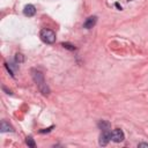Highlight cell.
I'll return each mask as SVG.
<instances>
[{
    "label": "cell",
    "mask_w": 148,
    "mask_h": 148,
    "mask_svg": "<svg viewBox=\"0 0 148 148\" xmlns=\"http://www.w3.org/2000/svg\"><path fill=\"white\" fill-rule=\"evenodd\" d=\"M31 73H32V74H31V75H32V79H34V81L36 82V84H37L38 89L40 90V92H42L43 95H47V94L50 92V89H49L47 84L45 83L44 75L42 74V72H39V71H37V69H32Z\"/></svg>",
    "instance_id": "6da1fadb"
},
{
    "label": "cell",
    "mask_w": 148,
    "mask_h": 148,
    "mask_svg": "<svg viewBox=\"0 0 148 148\" xmlns=\"http://www.w3.org/2000/svg\"><path fill=\"white\" fill-rule=\"evenodd\" d=\"M39 36L40 39L46 44H53L56 42V34L51 29H42Z\"/></svg>",
    "instance_id": "7a4b0ae2"
},
{
    "label": "cell",
    "mask_w": 148,
    "mask_h": 148,
    "mask_svg": "<svg viewBox=\"0 0 148 148\" xmlns=\"http://www.w3.org/2000/svg\"><path fill=\"white\" fill-rule=\"evenodd\" d=\"M110 140H111V131H110V128L102 130V133L99 135V145L101 146H106Z\"/></svg>",
    "instance_id": "3957f363"
},
{
    "label": "cell",
    "mask_w": 148,
    "mask_h": 148,
    "mask_svg": "<svg viewBox=\"0 0 148 148\" xmlns=\"http://www.w3.org/2000/svg\"><path fill=\"white\" fill-rule=\"evenodd\" d=\"M124 139H125V135H124V132L121 130L116 128L111 132V140L113 142H121Z\"/></svg>",
    "instance_id": "277c9868"
},
{
    "label": "cell",
    "mask_w": 148,
    "mask_h": 148,
    "mask_svg": "<svg viewBox=\"0 0 148 148\" xmlns=\"http://www.w3.org/2000/svg\"><path fill=\"white\" fill-rule=\"evenodd\" d=\"M23 14H24L25 16H28V17L34 16V15L36 14V8H35V6H34V5H27V6L24 7V9H23Z\"/></svg>",
    "instance_id": "5b68a950"
},
{
    "label": "cell",
    "mask_w": 148,
    "mask_h": 148,
    "mask_svg": "<svg viewBox=\"0 0 148 148\" xmlns=\"http://www.w3.org/2000/svg\"><path fill=\"white\" fill-rule=\"evenodd\" d=\"M96 21H97L96 16H90V17H88V18L84 21V23H83V28H86V29H91V28L96 24Z\"/></svg>",
    "instance_id": "8992f818"
},
{
    "label": "cell",
    "mask_w": 148,
    "mask_h": 148,
    "mask_svg": "<svg viewBox=\"0 0 148 148\" xmlns=\"http://www.w3.org/2000/svg\"><path fill=\"white\" fill-rule=\"evenodd\" d=\"M0 128H1V132H8V131H13V128H12V126L6 121V120H2L1 121V126H0Z\"/></svg>",
    "instance_id": "52a82bcc"
},
{
    "label": "cell",
    "mask_w": 148,
    "mask_h": 148,
    "mask_svg": "<svg viewBox=\"0 0 148 148\" xmlns=\"http://www.w3.org/2000/svg\"><path fill=\"white\" fill-rule=\"evenodd\" d=\"M98 125H99V127H101L102 130H108V128H110V124H109L108 121H104V120H102Z\"/></svg>",
    "instance_id": "ba28073f"
},
{
    "label": "cell",
    "mask_w": 148,
    "mask_h": 148,
    "mask_svg": "<svg viewBox=\"0 0 148 148\" xmlns=\"http://www.w3.org/2000/svg\"><path fill=\"white\" fill-rule=\"evenodd\" d=\"M25 142H27V145H28L29 147H35V146H36V143H35V141H34V139H32L31 136H28L27 140H25Z\"/></svg>",
    "instance_id": "9c48e42d"
},
{
    "label": "cell",
    "mask_w": 148,
    "mask_h": 148,
    "mask_svg": "<svg viewBox=\"0 0 148 148\" xmlns=\"http://www.w3.org/2000/svg\"><path fill=\"white\" fill-rule=\"evenodd\" d=\"M61 45H62L65 49H68V50H75V46L72 45V44H69V43H62Z\"/></svg>",
    "instance_id": "30bf717a"
},
{
    "label": "cell",
    "mask_w": 148,
    "mask_h": 148,
    "mask_svg": "<svg viewBox=\"0 0 148 148\" xmlns=\"http://www.w3.org/2000/svg\"><path fill=\"white\" fill-rule=\"evenodd\" d=\"M15 60H16V62H22V61L24 60V58H23V56H22V54L17 53V54L15 56Z\"/></svg>",
    "instance_id": "8fae6325"
},
{
    "label": "cell",
    "mask_w": 148,
    "mask_h": 148,
    "mask_svg": "<svg viewBox=\"0 0 148 148\" xmlns=\"http://www.w3.org/2000/svg\"><path fill=\"white\" fill-rule=\"evenodd\" d=\"M139 147H147L148 148V143H139Z\"/></svg>",
    "instance_id": "7c38bea8"
}]
</instances>
